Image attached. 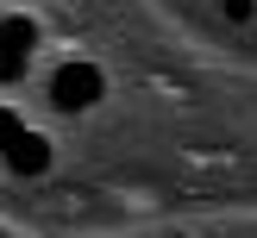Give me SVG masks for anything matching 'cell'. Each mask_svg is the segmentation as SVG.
Wrapping results in <instances>:
<instances>
[{
	"instance_id": "cell-1",
	"label": "cell",
	"mask_w": 257,
	"mask_h": 238,
	"mask_svg": "<svg viewBox=\"0 0 257 238\" xmlns=\"http://www.w3.org/2000/svg\"><path fill=\"white\" fill-rule=\"evenodd\" d=\"M100 88H107V82H100L94 63H63L57 82H50V100H57L63 113H82V107H94V100H100Z\"/></svg>"
},
{
	"instance_id": "cell-2",
	"label": "cell",
	"mask_w": 257,
	"mask_h": 238,
	"mask_svg": "<svg viewBox=\"0 0 257 238\" xmlns=\"http://www.w3.org/2000/svg\"><path fill=\"white\" fill-rule=\"evenodd\" d=\"M7 163H13L19 175H44V169H50V144H44L38 132H19V138L7 144Z\"/></svg>"
},
{
	"instance_id": "cell-3",
	"label": "cell",
	"mask_w": 257,
	"mask_h": 238,
	"mask_svg": "<svg viewBox=\"0 0 257 238\" xmlns=\"http://www.w3.org/2000/svg\"><path fill=\"white\" fill-rule=\"evenodd\" d=\"M32 19H0V44H13V50H32Z\"/></svg>"
},
{
	"instance_id": "cell-4",
	"label": "cell",
	"mask_w": 257,
	"mask_h": 238,
	"mask_svg": "<svg viewBox=\"0 0 257 238\" xmlns=\"http://www.w3.org/2000/svg\"><path fill=\"white\" fill-rule=\"evenodd\" d=\"M25 57H32V50H13V44H0V82H19V75H25Z\"/></svg>"
},
{
	"instance_id": "cell-5",
	"label": "cell",
	"mask_w": 257,
	"mask_h": 238,
	"mask_svg": "<svg viewBox=\"0 0 257 238\" xmlns=\"http://www.w3.org/2000/svg\"><path fill=\"white\" fill-rule=\"evenodd\" d=\"M19 132H25V125H19V113H7V107H0V150H7Z\"/></svg>"
},
{
	"instance_id": "cell-6",
	"label": "cell",
	"mask_w": 257,
	"mask_h": 238,
	"mask_svg": "<svg viewBox=\"0 0 257 238\" xmlns=\"http://www.w3.org/2000/svg\"><path fill=\"white\" fill-rule=\"evenodd\" d=\"M226 19H251V0H226Z\"/></svg>"
}]
</instances>
